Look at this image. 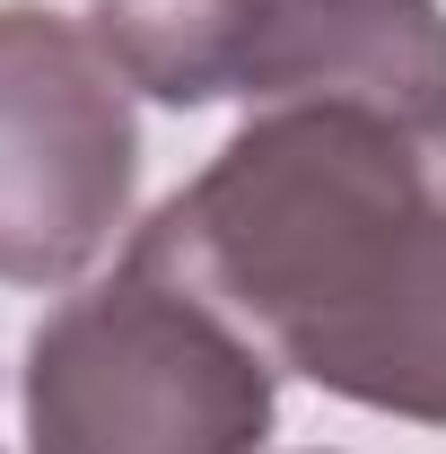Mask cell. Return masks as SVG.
I'll return each mask as SVG.
<instances>
[{"label": "cell", "mask_w": 446, "mask_h": 454, "mask_svg": "<svg viewBox=\"0 0 446 454\" xmlns=\"http://www.w3.org/2000/svg\"><path fill=\"white\" fill-rule=\"evenodd\" d=\"M272 402L280 367L140 254L61 297L18 367L36 454H263Z\"/></svg>", "instance_id": "cell-1"}, {"label": "cell", "mask_w": 446, "mask_h": 454, "mask_svg": "<svg viewBox=\"0 0 446 454\" xmlns=\"http://www.w3.org/2000/svg\"><path fill=\"white\" fill-rule=\"evenodd\" d=\"M140 192V114L114 53L44 0H0V280L61 288Z\"/></svg>", "instance_id": "cell-2"}, {"label": "cell", "mask_w": 446, "mask_h": 454, "mask_svg": "<svg viewBox=\"0 0 446 454\" xmlns=\"http://www.w3.org/2000/svg\"><path fill=\"white\" fill-rule=\"evenodd\" d=\"M245 106H359L446 149V9L438 0H254Z\"/></svg>", "instance_id": "cell-3"}, {"label": "cell", "mask_w": 446, "mask_h": 454, "mask_svg": "<svg viewBox=\"0 0 446 454\" xmlns=\"http://www.w3.org/2000/svg\"><path fill=\"white\" fill-rule=\"evenodd\" d=\"M280 376H307L386 419L446 428V175L420 184V201L368 254L359 288L289 349Z\"/></svg>", "instance_id": "cell-4"}, {"label": "cell", "mask_w": 446, "mask_h": 454, "mask_svg": "<svg viewBox=\"0 0 446 454\" xmlns=\"http://www.w3.org/2000/svg\"><path fill=\"white\" fill-rule=\"evenodd\" d=\"M245 27H254V0H88V35L158 106L236 97Z\"/></svg>", "instance_id": "cell-5"}]
</instances>
